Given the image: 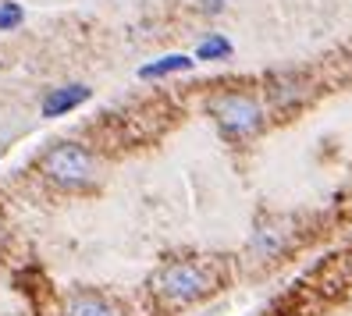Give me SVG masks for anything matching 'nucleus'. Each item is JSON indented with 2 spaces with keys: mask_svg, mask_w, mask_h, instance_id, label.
<instances>
[{
  "mask_svg": "<svg viewBox=\"0 0 352 316\" xmlns=\"http://www.w3.org/2000/svg\"><path fill=\"white\" fill-rule=\"evenodd\" d=\"M214 284H217L214 270L199 260H171L150 278V288L164 306H192L206 299Z\"/></svg>",
  "mask_w": 352,
  "mask_h": 316,
  "instance_id": "nucleus-1",
  "label": "nucleus"
},
{
  "mask_svg": "<svg viewBox=\"0 0 352 316\" xmlns=\"http://www.w3.org/2000/svg\"><path fill=\"white\" fill-rule=\"evenodd\" d=\"M210 117L221 128L224 139L232 142H245L263 132L267 124V114L260 107V100L253 93H221L210 100Z\"/></svg>",
  "mask_w": 352,
  "mask_h": 316,
  "instance_id": "nucleus-2",
  "label": "nucleus"
},
{
  "mask_svg": "<svg viewBox=\"0 0 352 316\" xmlns=\"http://www.w3.org/2000/svg\"><path fill=\"white\" fill-rule=\"evenodd\" d=\"M39 167H43V174L60 188H86V185L96 181V160L86 146H78V142L50 146L43 153V160H39Z\"/></svg>",
  "mask_w": 352,
  "mask_h": 316,
  "instance_id": "nucleus-3",
  "label": "nucleus"
},
{
  "mask_svg": "<svg viewBox=\"0 0 352 316\" xmlns=\"http://www.w3.org/2000/svg\"><path fill=\"white\" fill-rule=\"evenodd\" d=\"M93 93H89V86H60V89H50L47 93V100H43V117H65L68 111H75V107H82Z\"/></svg>",
  "mask_w": 352,
  "mask_h": 316,
  "instance_id": "nucleus-4",
  "label": "nucleus"
},
{
  "mask_svg": "<svg viewBox=\"0 0 352 316\" xmlns=\"http://www.w3.org/2000/svg\"><path fill=\"white\" fill-rule=\"evenodd\" d=\"M65 316H118V309L96 291H75L65 306Z\"/></svg>",
  "mask_w": 352,
  "mask_h": 316,
  "instance_id": "nucleus-5",
  "label": "nucleus"
},
{
  "mask_svg": "<svg viewBox=\"0 0 352 316\" xmlns=\"http://www.w3.org/2000/svg\"><path fill=\"white\" fill-rule=\"evenodd\" d=\"M189 68H192V57L168 54V57L153 60V65H142L139 68V78H164V75H178V71H189Z\"/></svg>",
  "mask_w": 352,
  "mask_h": 316,
  "instance_id": "nucleus-6",
  "label": "nucleus"
},
{
  "mask_svg": "<svg viewBox=\"0 0 352 316\" xmlns=\"http://www.w3.org/2000/svg\"><path fill=\"white\" fill-rule=\"evenodd\" d=\"M224 57H232V39L224 36H206L196 47V60H224Z\"/></svg>",
  "mask_w": 352,
  "mask_h": 316,
  "instance_id": "nucleus-7",
  "label": "nucleus"
},
{
  "mask_svg": "<svg viewBox=\"0 0 352 316\" xmlns=\"http://www.w3.org/2000/svg\"><path fill=\"white\" fill-rule=\"evenodd\" d=\"M22 18H25V11L18 8V4H11V0H0V32L18 29V25H22Z\"/></svg>",
  "mask_w": 352,
  "mask_h": 316,
  "instance_id": "nucleus-8",
  "label": "nucleus"
},
{
  "mask_svg": "<svg viewBox=\"0 0 352 316\" xmlns=\"http://www.w3.org/2000/svg\"><path fill=\"white\" fill-rule=\"evenodd\" d=\"M210 4H214V8H221V0H210Z\"/></svg>",
  "mask_w": 352,
  "mask_h": 316,
  "instance_id": "nucleus-9",
  "label": "nucleus"
}]
</instances>
